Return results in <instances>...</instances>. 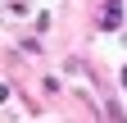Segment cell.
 I'll list each match as a JSON object with an SVG mask.
<instances>
[{
    "label": "cell",
    "instance_id": "cell-1",
    "mask_svg": "<svg viewBox=\"0 0 127 123\" xmlns=\"http://www.w3.org/2000/svg\"><path fill=\"white\" fill-rule=\"evenodd\" d=\"M123 82H127V73H123Z\"/></svg>",
    "mask_w": 127,
    "mask_h": 123
}]
</instances>
